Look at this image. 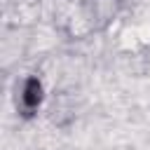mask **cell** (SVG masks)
I'll use <instances>...</instances> for the list:
<instances>
[{
    "instance_id": "obj_1",
    "label": "cell",
    "mask_w": 150,
    "mask_h": 150,
    "mask_svg": "<svg viewBox=\"0 0 150 150\" xmlns=\"http://www.w3.org/2000/svg\"><path fill=\"white\" fill-rule=\"evenodd\" d=\"M42 101V84L38 77H28L23 84V94H21V103L26 110H35Z\"/></svg>"
}]
</instances>
